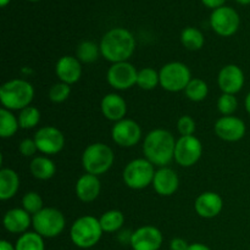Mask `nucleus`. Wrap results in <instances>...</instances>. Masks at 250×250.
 <instances>
[{
  "label": "nucleus",
  "instance_id": "nucleus-4",
  "mask_svg": "<svg viewBox=\"0 0 250 250\" xmlns=\"http://www.w3.org/2000/svg\"><path fill=\"white\" fill-rule=\"evenodd\" d=\"M103 233L104 231L99 219L90 215L78 217L70 229L71 241L81 249H89L97 246L102 239Z\"/></svg>",
  "mask_w": 250,
  "mask_h": 250
},
{
  "label": "nucleus",
  "instance_id": "nucleus-26",
  "mask_svg": "<svg viewBox=\"0 0 250 250\" xmlns=\"http://www.w3.org/2000/svg\"><path fill=\"white\" fill-rule=\"evenodd\" d=\"M20 128L19 117L15 116L12 111L1 107L0 110V136L1 138H10Z\"/></svg>",
  "mask_w": 250,
  "mask_h": 250
},
{
  "label": "nucleus",
  "instance_id": "nucleus-31",
  "mask_svg": "<svg viewBox=\"0 0 250 250\" xmlns=\"http://www.w3.org/2000/svg\"><path fill=\"white\" fill-rule=\"evenodd\" d=\"M160 84V76L159 71L153 67H144L138 71L137 85L143 90H153Z\"/></svg>",
  "mask_w": 250,
  "mask_h": 250
},
{
  "label": "nucleus",
  "instance_id": "nucleus-5",
  "mask_svg": "<svg viewBox=\"0 0 250 250\" xmlns=\"http://www.w3.org/2000/svg\"><path fill=\"white\" fill-rule=\"evenodd\" d=\"M115 155L112 149L105 143H93L82 154V165L85 172L94 176L104 175L114 165Z\"/></svg>",
  "mask_w": 250,
  "mask_h": 250
},
{
  "label": "nucleus",
  "instance_id": "nucleus-6",
  "mask_svg": "<svg viewBox=\"0 0 250 250\" xmlns=\"http://www.w3.org/2000/svg\"><path fill=\"white\" fill-rule=\"evenodd\" d=\"M155 171V166L146 158L134 159L124 168L122 180L131 189L141 190L153 183Z\"/></svg>",
  "mask_w": 250,
  "mask_h": 250
},
{
  "label": "nucleus",
  "instance_id": "nucleus-24",
  "mask_svg": "<svg viewBox=\"0 0 250 250\" xmlns=\"http://www.w3.org/2000/svg\"><path fill=\"white\" fill-rule=\"evenodd\" d=\"M29 171L37 180L48 181L56 173V165L48 156H36L29 164Z\"/></svg>",
  "mask_w": 250,
  "mask_h": 250
},
{
  "label": "nucleus",
  "instance_id": "nucleus-19",
  "mask_svg": "<svg viewBox=\"0 0 250 250\" xmlns=\"http://www.w3.org/2000/svg\"><path fill=\"white\" fill-rule=\"evenodd\" d=\"M76 56L65 55L58 60L55 65V73L60 82L71 85L80 81L82 76V65Z\"/></svg>",
  "mask_w": 250,
  "mask_h": 250
},
{
  "label": "nucleus",
  "instance_id": "nucleus-16",
  "mask_svg": "<svg viewBox=\"0 0 250 250\" xmlns=\"http://www.w3.org/2000/svg\"><path fill=\"white\" fill-rule=\"evenodd\" d=\"M244 81L246 77L243 70L234 63L224 66L217 76V84L222 93L226 94L236 95L237 93L241 92L244 85Z\"/></svg>",
  "mask_w": 250,
  "mask_h": 250
},
{
  "label": "nucleus",
  "instance_id": "nucleus-3",
  "mask_svg": "<svg viewBox=\"0 0 250 250\" xmlns=\"http://www.w3.org/2000/svg\"><path fill=\"white\" fill-rule=\"evenodd\" d=\"M34 88L28 81L15 78L5 82L0 87V103L4 109L19 110L29 106L33 102Z\"/></svg>",
  "mask_w": 250,
  "mask_h": 250
},
{
  "label": "nucleus",
  "instance_id": "nucleus-2",
  "mask_svg": "<svg viewBox=\"0 0 250 250\" xmlns=\"http://www.w3.org/2000/svg\"><path fill=\"white\" fill-rule=\"evenodd\" d=\"M102 56L111 63L124 62L133 55L136 39L126 28H112L104 34L100 41Z\"/></svg>",
  "mask_w": 250,
  "mask_h": 250
},
{
  "label": "nucleus",
  "instance_id": "nucleus-38",
  "mask_svg": "<svg viewBox=\"0 0 250 250\" xmlns=\"http://www.w3.org/2000/svg\"><path fill=\"white\" fill-rule=\"evenodd\" d=\"M189 244L187 243V241L183 238H173L172 241L170 242V250H187Z\"/></svg>",
  "mask_w": 250,
  "mask_h": 250
},
{
  "label": "nucleus",
  "instance_id": "nucleus-18",
  "mask_svg": "<svg viewBox=\"0 0 250 250\" xmlns=\"http://www.w3.org/2000/svg\"><path fill=\"white\" fill-rule=\"evenodd\" d=\"M195 212L203 219H214L224 209V200L219 193H200L194 203Z\"/></svg>",
  "mask_w": 250,
  "mask_h": 250
},
{
  "label": "nucleus",
  "instance_id": "nucleus-32",
  "mask_svg": "<svg viewBox=\"0 0 250 250\" xmlns=\"http://www.w3.org/2000/svg\"><path fill=\"white\" fill-rule=\"evenodd\" d=\"M39 121H41V111L37 109L36 106H29L24 107L20 111L19 115V122H20V128L22 129H32L34 127L38 126Z\"/></svg>",
  "mask_w": 250,
  "mask_h": 250
},
{
  "label": "nucleus",
  "instance_id": "nucleus-25",
  "mask_svg": "<svg viewBox=\"0 0 250 250\" xmlns=\"http://www.w3.org/2000/svg\"><path fill=\"white\" fill-rule=\"evenodd\" d=\"M103 231L106 233L119 232L125 224V215L120 210H109L105 211L99 219Z\"/></svg>",
  "mask_w": 250,
  "mask_h": 250
},
{
  "label": "nucleus",
  "instance_id": "nucleus-23",
  "mask_svg": "<svg viewBox=\"0 0 250 250\" xmlns=\"http://www.w3.org/2000/svg\"><path fill=\"white\" fill-rule=\"evenodd\" d=\"M20 188V177L12 168L0 170V199L9 200L17 194Z\"/></svg>",
  "mask_w": 250,
  "mask_h": 250
},
{
  "label": "nucleus",
  "instance_id": "nucleus-30",
  "mask_svg": "<svg viewBox=\"0 0 250 250\" xmlns=\"http://www.w3.org/2000/svg\"><path fill=\"white\" fill-rule=\"evenodd\" d=\"M16 250H45L44 238L37 232H26L21 234L15 244Z\"/></svg>",
  "mask_w": 250,
  "mask_h": 250
},
{
  "label": "nucleus",
  "instance_id": "nucleus-13",
  "mask_svg": "<svg viewBox=\"0 0 250 250\" xmlns=\"http://www.w3.org/2000/svg\"><path fill=\"white\" fill-rule=\"evenodd\" d=\"M112 141L122 148H132L137 146L142 138V128L134 120L124 119L115 122L111 129Z\"/></svg>",
  "mask_w": 250,
  "mask_h": 250
},
{
  "label": "nucleus",
  "instance_id": "nucleus-33",
  "mask_svg": "<svg viewBox=\"0 0 250 250\" xmlns=\"http://www.w3.org/2000/svg\"><path fill=\"white\" fill-rule=\"evenodd\" d=\"M217 109L224 116H232L238 109V100L236 95L222 93L217 100Z\"/></svg>",
  "mask_w": 250,
  "mask_h": 250
},
{
  "label": "nucleus",
  "instance_id": "nucleus-11",
  "mask_svg": "<svg viewBox=\"0 0 250 250\" xmlns=\"http://www.w3.org/2000/svg\"><path fill=\"white\" fill-rule=\"evenodd\" d=\"M239 23V15L234 9L229 6L217 7L212 11L210 16V24L214 29L215 33L221 37H231L238 31Z\"/></svg>",
  "mask_w": 250,
  "mask_h": 250
},
{
  "label": "nucleus",
  "instance_id": "nucleus-1",
  "mask_svg": "<svg viewBox=\"0 0 250 250\" xmlns=\"http://www.w3.org/2000/svg\"><path fill=\"white\" fill-rule=\"evenodd\" d=\"M176 139L170 131L156 128L146 134L143 142L144 158L154 166L164 167L175 159Z\"/></svg>",
  "mask_w": 250,
  "mask_h": 250
},
{
  "label": "nucleus",
  "instance_id": "nucleus-29",
  "mask_svg": "<svg viewBox=\"0 0 250 250\" xmlns=\"http://www.w3.org/2000/svg\"><path fill=\"white\" fill-rule=\"evenodd\" d=\"M185 94L190 102H203L209 94L208 83L202 78H192L185 89Z\"/></svg>",
  "mask_w": 250,
  "mask_h": 250
},
{
  "label": "nucleus",
  "instance_id": "nucleus-34",
  "mask_svg": "<svg viewBox=\"0 0 250 250\" xmlns=\"http://www.w3.org/2000/svg\"><path fill=\"white\" fill-rule=\"evenodd\" d=\"M22 208L32 216L43 209V199L37 192H28L22 198Z\"/></svg>",
  "mask_w": 250,
  "mask_h": 250
},
{
  "label": "nucleus",
  "instance_id": "nucleus-22",
  "mask_svg": "<svg viewBox=\"0 0 250 250\" xmlns=\"http://www.w3.org/2000/svg\"><path fill=\"white\" fill-rule=\"evenodd\" d=\"M100 190H102V185L98 176L85 172L76 182V195L82 203L94 202L99 197Z\"/></svg>",
  "mask_w": 250,
  "mask_h": 250
},
{
  "label": "nucleus",
  "instance_id": "nucleus-43",
  "mask_svg": "<svg viewBox=\"0 0 250 250\" xmlns=\"http://www.w3.org/2000/svg\"><path fill=\"white\" fill-rule=\"evenodd\" d=\"M9 1H10V0H0V5L4 7V6H6L7 4H9Z\"/></svg>",
  "mask_w": 250,
  "mask_h": 250
},
{
  "label": "nucleus",
  "instance_id": "nucleus-9",
  "mask_svg": "<svg viewBox=\"0 0 250 250\" xmlns=\"http://www.w3.org/2000/svg\"><path fill=\"white\" fill-rule=\"evenodd\" d=\"M203 144L195 136L180 137L176 142L173 160L182 167H192L200 160Z\"/></svg>",
  "mask_w": 250,
  "mask_h": 250
},
{
  "label": "nucleus",
  "instance_id": "nucleus-27",
  "mask_svg": "<svg viewBox=\"0 0 250 250\" xmlns=\"http://www.w3.org/2000/svg\"><path fill=\"white\" fill-rule=\"evenodd\" d=\"M181 42L183 46L190 51H197L204 46L205 38L202 32L195 27H187L181 33Z\"/></svg>",
  "mask_w": 250,
  "mask_h": 250
},
{
  "label": "nucleus",
  "instance_id": "nucleus-45",
  "mask_svg": "<svg viewBox=\"0 0 250 250\" xmlns=\"http://www.w3.org/2000/svg\"><path fill=\"white\" fill-rule=\"evenodd\" d=\"M29 1H38V0H29Z\"/></svg>",
  "mask_w": 250,
  "mask_h": 250
},
{
  "label": "nucleus",
  "instance_id": "nucleus-39",
  "mask_svg": "<svg viewBox=\"0 0 250 250\" xmlns=\"http://www.w3.org/2000/svg\"><path fill=\"white\" fill-rule=\"evenodd\" d=\"M203 4L208 7H211V9H217V7H221L224 6L225 1L226 0H202Z\"/></svg>",
  "mask_w": 250,
  "mask_h": 250
},
{
  "label": "nucleus",
  "instance_id": "nucleus-35",
  "mask_svg": "<svg viewBox=\"0 0 250 250\" xmlns=\"http://www.w3.org/2000/svg\"><path fill=\"white\" fill-rule=\"evenodd\" d=\"M71 94V88L70 85L66 84L63 82H58L55 84H53L49 89L48 97L49 99L53 103H56V104H60V103H63Z\"/></svg>",
  "mask_w": 250,
  "mask_h": 250
},
{
  "label": "nucleus",
  "instance_id": "nucleus-15",
  "mask_svg": "<svg viewBox=\"0 0 250 250\" xmlns=\"http://www.w3.org/2000/svg\"><path fill=\"white\" fill-rule=\"evenodd\" d=\"M215 134L225 142H238L246 136L247 127L242 119L236 116H222L214 126Z\"/></svg>",
  "mask_w": 250,
  "mask_h": 250
},
{
  "label": "nucleus",
  "instance_id": "nucleus-14",
  "mask_svg": "<svg viewBox=\"0 0 250 250\" xmlns=\"http://www.w3.org/2000/svg\"><path fill=\"white\" fill-rule=\"evenodd\" d=\"M163 241V233L155 226H142L132 232L129 244L133 250H159Z\"/></svg>",
  "mask_w": 250,
  "mask_h": 250
},
{
  "label": "nucleus",
  "instance_id": "nucleus-12",
  "mask_svg": "<svg viewBox=\"0 0 250 250\" xmlns=\"http://www.w3.org/2000/svg\"><path fill=\"white\" fill-rule=\"evenodd\" d=\"M38 151L45 155H55L65 146V137L62 132L54 126H44L34 134Z\"/></svg>",
  "mask_w": 250,
  "mask_h": 250
},
{
  "label": "nucleus",
  "instance_id": "nucleus-17",
  "mask_svg": "<svg viewBox=\"0 0 250 250\" xmlns=\"http://www.w3.org/2000/svg\"><path fill=\"white\" fill-rule=\"evenodd\" d=\"M151 186L154 190L161 197H171L177 192L180 187V178L175 170L164 166L155 171Z\"/></svg>",
  "mask_w": 250,
  "mask_h": 250
},
{
  "label": "nucleus",
  "instance_id": "nucleus-40",
  "mask_svg": "<svg viewBox=\"0 0 250 250\" xmlns=\"http://www.w3.org/2000/svg\"><path fill=\"white\" fill-rule=\"evenodd\" d=\"M187 250H211V249L203 243H192L189 244V247H188Z\"/></svg>",
  "mask_w": 250,
  "mask_h": 250
},
{
  "label": "nucleus",
  "instance_id": "nucleus-7",
  "mask_svg": "<svg viewBox=\"0 0 250 250\" xmlns=\"http://www.w3.org/2000/svg\"><path fill=\"white\" fill-rule=\"evenodd\" d=\"M32 226L34 232L43 238H55L65 229L66 220L62 212L55 208H43L32 216Z\"/></svg>",
  "mask_w": 250,
  "mask_h": 250
},
{
  "label": "nucleus",
  "instance_id": "nucleus-28",
  "mask_svg": "<svg viewBox=\"0 0 250 250\" xmlns=\"http://www.w3.org/2000/svg\"><path fill=\"white\" fill-rule=\"evenodd\" d=\"M102 55L100 46L92 41H84L78 44L76 50V58L83 63H93Z\"/></svg>",
  "mask_w": 250,
  "mask_h": 250
},
{
  "label": "nucleus",
  "instance_id": "nucleus-20",
  "mask_svg": "<svg viewBox=\"0 0 250 250\" xmlns=\"http://www.w3.org/2000/svg\"><path fill=\"white\" fill-rule=\"evenodd\" d=\"M2 225L10 233L23 234L28 232L29 226L32 225V216L23 208H15L5 212Z\"/></svg>",
  "mask_w": 250,
  "mask_h": 250
},
{
  "label": "nucleus",
  "instance_id": "nucleus-10",
  "mask_svg": "<svg viewBox=\"0 0 250 250\" xmlns=\"http://www.w3.org/2000/svg\"><path fill=\"white\" fill-rule=\"evenodd\" d=\"M138 71L128 61L111 63L106 73L107 83L116 90H127L137 84Z\"/></svg>",
  "mask_w": 250,
  "mask_h": 250
},
{
  "label": "nucleus",
  "instance_id": "nucleus-8",
  "mask_svg": "<svg viewBox=\"0 0 250 250\" xmlns=\"http://www.w3.org/2000/svg\"><path fill=\"white\" fill-rule=\"evenodd\" d=\"M159 76H160L161 87L171 93L185 90L192 80V72L189 67L180 61H172L164 65L159 71Z\"/></svg>",
  "mask_w": 250,
  "mask_h": 250
},
{
  "label": "nucleus",
  "instance_id": "nucleus-42",
  "mask_svg": "<svg viewBox=\"0 0 250 250\" xmlns=\"http://www.w3.org/2000/svg\"><path fill=\"white\" fill-rule=\"evenodd\" d=\"M244 105H246V110L247 112L250 115V92L247 94L246 97V102H244Z\"/></svg>",
  "mask_w": 250,
  "mask_h": 250
},
{
  "label": "nucleus",
  "instance_id": "nucleus-37",
  "mask_svg": "<svg viewBox=\"0 0 250 250\" xmlns=\"http://www.w3.org/2000/svg\"><path fill=\"white\" fill-rule=\"evenodd\" d=\"M19 151L21 153L22 156H24V158H31V156L36 155V153L38 151V146H37L36 141L31 138L23 139V141L20 143Z\"/></svg>",
  "mask_w": 250,
  "mask_h": 250
},
{
  "label": "nucleus",
  "instance_id": "nucleus-44",
  "mask_svg": "<svg viewBox=\"0 0 250 250\" xmlns=\"http://www.w3.org/2000/svg\"><path fill=\"white\" fill-rule=\"evenodd\" d=\"M239 4H243V5H248L250 4V0H237Z\"/></svg>",
  "mask_w": 250,
  "mask_h": 250
},
{
  "label": "nucleus",
  "instance_id": "nucleus-36",
  "mask_svg": "<svg viewBox=\"0 0 250 250\" xmlns=\"http://www.w3.org/2000/svg\"><path fill=\"white\" fill-rule=\"evenodd\" d=\"M197 129V125H195L194 119L189 115H185L181 116L177 121V131L181 134V137L186 136H193Z\"/></svg>",
  "mask_w": 250,
  "mask_h": 250
},
{
  "label": "nucleus",
  "instance_id": "nucleus-41",
  "mask_svg": "<svg viewBox=\"0 0 250 250\" xmlns=\"http://www.w3.org/2000/svg\"><path fill=\"white\" fill-rule=\"evenodd\" d=\"M0 250H16V248H15L14 244L4 239V241L0 242Z\"/></svg>",
  "mask_w": 250,
  "mask_h": 250
},
{
  "label": "nucleus",
  "instance_id": "nucleus-21",
  "mask_svg": "<svg viewBox=\"0 0 250 250\" xmlns=\"http://www.w3.org/2000/svg\"><path fill=\"white\" fill-rule=\"evenodd\" d=\"M100 109L105 119L112 122H119L126 116L127 103L121 95L116 93H109L102 99Z\"/></svg>",
  "mask_w": 250,
  "mask_h": 250
}]
</instances>
